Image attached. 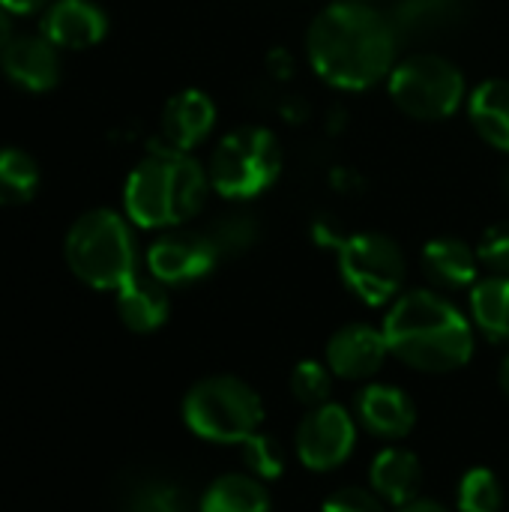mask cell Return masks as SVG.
<instances>
[{
    "label": "cell",
    "instance_id": "obj_11",
    "mask_svg": "<svg viewBox=\"0 0 509 512\" xmlns=\"http://www.w3.org/2000/svg\"><path fill=\"white\" fill-rule=\"evenodd\" d=\"M387 354L390 345L384 330H375L369 324H348L327 342V366L336 378L345 381H363L378 375Z\"/></svg>",
    "mask_w": 509,
    "mask_h": 512
},
{
    "label": "cell",
    "instance_id": "obj_27",
    "mask_svg": "<svg viewBox=\"0 0 509 512\" xmlns=\"http://www.w3.org/2000/svg\"><path fill=\"white\" fill-rule=\"evenodd\" d=\"M330 366L318 363V360H300L291 372V393L297 396L300 405L306 408H318L330 402V390H333V378H330Z\"/></svg>",
    "mask_w": 509,
    "mask_h": 512
},
{
    "label": "cell",
    "instance_id": "obj_35",
    "mask_svg": "<svg viewBox=\"0 0 509 512\" xmlns=\"http://www.w3.org/2000/svg\"><path fill=\"white\" fill-rule=\"evenodd\" d=\"M507 189H509V171H507Z\"/></svg>",
    "mask_w": 509,
    "mask_h": 512
},
{
    "label": "cell",
    "instance_id": "obj_8",
    "mask_svg": "<svg viewBox=\"0 0 509 512\" xmlns=\"http://www.w3.org/2000/svg\"><path fill=\"white\" fill-rule=\"evenodd\" d=\"M390 96L414 120H444L465 99V75L441 54H411L393 66Z\"/></svg>",
    "mask_w": 509,
    "mask_h": 512
},
{
    "label": "cell",
    "instance_id": "obj_2",
    "mask_svg": "<svg viewBox=\"0 0 509 512\" xmlns=\"http://www.w3.org/2000/svg\"><path fill=\"white\" fill-rule=\"evenodd\" d=\"M390 354L411 369L447 375L474 357V327L447 297L417 288L396 297L384 321Z\"/></svg>",
    "mask_w": 509,
    "mask_h": 512
},
{
    "label": "cell",
    "instance_id": "obj_20",
    "mask_svg": "<svg viewBox=\"0 0 509 512\" xmlns=\"http://www.w3.org/2000/svg\"><path fill=\"white\" fill-rule=\"evenodd\" d=\"M474 129L498 150L509 153V81L492 78L483 81L468 102Z\"/></svg>",
    "mask_w": 509,
    "mask_h": 512
},
{
    "label": "cell",
    "instance_id": "obj_30",
    "mask_svg": "<svg viewBox=\"0 0 509 512\" xmlns=\"http://www.w3.org/2000/svg\"><path fill=\"white\" fill-rule=\"evenodd\" d=\"M321 512H384V501L375 495V492H366V489H339L333 492Z\"/></svg>",
    "mask_w": 509,
    "mask_h": 512
},
{
    "label": "cell",
    "instance_id": "obj_25",
    "mask_svg": "<svg viewBox=\"0 0 509 512\" xmlns=\"http://www.w3.org/2000/svg\"><path fill=\"white\" fill-rule=\"evenodd\" d=\"M39 186L36 162L15 147L0 150V207H15L33 198Z\"/></svg>",
    "mask_w": 509,
    "mask_h": 512
},
{
    "label": "cell",
    "instance_id": "obj_29",
    "mask_svg": "<svg viewBox=\"0 0 509 512\" xmlns=\"http://www.w3.org/2000/svg\"><path fill=\"white\" fill-rule=\"evenodd\" d=\"M477 258L495 276H509V222L492 225L483 234L480 249H477Z\"/></svg>",
    "mask_w": 509,
    "mask_h": 512
},
{
    "label": "cell",
    "instance_id": "obj_3",
    "mask_svg": "<svg viewBox=\"0 0 509 512\" xmlns=\"http://www.w3.org/2000/svg\"><path fill=\"white\" fill-rule=\"evenodd\" d=\"M207 189L210 177L189 153L156 144L126 180V216L141 228H174L204 207Z\"/></svg>",
    "mask_w": 509,
    "mask_h": 512
},
{
    "label": "cell",
    "instance_id": "obj_33",
    "mask_svg": "<svg viewBox=\"0 0 509 512\" xmlns=\"http://www.w3.org/2000/svg\"><path fill=\"white\" fill-rule=\"evenodd\" d=\"M12 36H9V18H6V12H3V6H0V48L9 42Z\"/></svg>",
    "mask_w": 509,
    "mask_h": 512
},
{
    "label": "cell",
    "instance_id": "obj_26",
    "mask_svg": "<svg viewBox=\"0 0 509 512\" xmlns=\"http://www.w3.org/2000/svg\"><path fill=\"white\" fill-rule=\"evenodd\" d=\"M459 512H501L504 510V489L495 471L489 468H471L459 480Z\"/></svg>",
    "mask_w": 509,
    "mask_h": 512
},
{
    "label": "cell",
    "instance_id": "obj_10",
    "mask_svg": "<svg viewBox=\"0 0 509 512\" xmlns=\"http://www.w3.org/2000/svg\"><path fill=\"white\" fill-rule=\"evenodd\" d=\"M219 264V252L204 231H177L147 249V270L162 285H189Z\"/></svg>",
    "mask_w": 509,
    "mask_h": 512
},
{
    "label": "cell",
    "instance_id": "obj_32",
    "mask_svg": "<svg viewBox=\"0 0 509 512\" xmlns=\"http://www.w3.org/2000/svg\"><path fill=\"white\" fill-rule=\"evenodd\" d=\"M399 512H453V510H447V507H444V504H438V501H423V498H417V501H411V504L399 507Z\"/></svg>",
    "mask_w": 509,
    "mask_h": 512
},
{
    "label": "cell",
    "instance_id": "obj_31",
    "mask_svg": "<svg viewBox=\"0 0 509 512\" xmlns=\"http://www.w3.org/2000/svg\"><path fill=\"white\" fill-rule=\"evenodd\" d=\"M48 0H0V6L6 12H18V15H27V12H36L39 6H45Z\"/></svg>",
    "mask_w": 509,
    "mask_h": 512
},
{
    "label": "cell",
    "instance_id": "obj_14",
    "mask_svg": "<svg viewBox=\"0 0 509 512\" xmlns=\"http://www.w3.org/2000/svg\"><path fill=\"white\" fill-rule=\"evenodd\" d=\"M54 48L45 36H15L0 48V66L24 90H51L60 78Z\"/></svg>",
    "mask_w": 509,
    "mask_h": 512
},
{
    "label": "cell",
    "instance_id": "obj_21",
    "mask_svg": "<svg viewBox=\"0 0 509 512\" xmlns=\"http://www.w3.org/2000/svg\"><path fill=\"white\" fill-rule=\"evenodd\" d=\"M198 512H270V495L252 474H225L207 486Z\"/></svg>",
    "mask_w": 509,
    "mask_h": 512
},
{
    "label": "cell",
    "instance_id": "obj_4",
    "mask_svg": "<svg viewBox=\"0 0 509 512\" xmlns=\"http://www.w3.org/2000/svg\"><path fill=\"white\" fill-rule=\"evenodd\" d=\"M66 264L90 288L117 291L135 276V240L114 210L84 213L66 234Z\"/></svg>",
    "mask_w": 509,
    "mask_h": 512
},
{
    "label": "cell",
    "instance_id": "obj_7",
    "mask_svg": "<svg viewBox=\"0 0 509 512\" xmlns=\"http://www.w3.org/2000/svg\"><path fill=\"white\" fill-rule=\"evenodd\" d=\"M282 171V147L273 132L243 126L228 132L210 156V186L231 201H249L270 189Z\"/></svg>",
    "mask_w": 509,
    "mask_h": 512
},
{
    "label": "cell",
    "instance_id": "obj_23",
    "mask_svg": "<svg viewBox=\"0 0 509 512\" xmlns=\"http://www.w3.org/2000/svg\"><path fill=\"white\" fill-rule=\"evenodd\" d=\"M204 234L210 237V243L216 246L219 258H237L243 252H249L258 237H261V222L255 219V213L249 210H228L222 216H216Z\"/></svg>",
    "mask_w": 509,
    "mask_h": 512
},
{
    "label": "cell",
    "instance_id": "obj_19",
    "mask_svg": "<svg viewBox=\"0 0 509 512\" xmlns=\"http://www.w3.org/2000/svg\"><path fill=\"white\" fill-rule=\"evenodd\" d=\"M423 270L438 288L462 291V288L477 285L480 258L468 243H462L456 237H438V240L426 243V249H423Z\"/></svg>",
    "mask_w": 509,
    "mask_h": 512
},
{
    "label": "cell",
    "instance_id": "obj_5",
    "mask_svg": "<svg viewBox=\"0 0 509 512\" xmlns=\"http://www.w3.org/2000/svg\"><path fill=\"white\" fill-rule=\"evenodd\" d=\"M261 420V396L234 375L204 378L183 399V423L213 444H243L261 429Z\"/></svg>",
    "mask_w": 509,
    "mask_h": 512
},
{
    "label": "cell",
    "instance_id": "obj_12",
    "mask_svg": "<svg viewBox=\"0 0 509 512\" xmlns=\"http://www.w3.org/2000/svg\"><path fill=\"white\" fill-rule=\"evenodd\" d=\"M357 420L381 441H402L417 423V408L405 390L393 384H369L357 396Z\"/></svg>",
    "mask_w": 509,
    "mask_h": 512
},
{
    "label": "cell",
    "instance_id": "obj_15",
    "mask_svg": "<svg viewBox=\"0 0 509 512\" xmlns=\"http://www.w3.org/2000/svg\"><path fill=\"white\" fill-rule=\"evenodd\" d=\"M108 30L105 12L90 0H57L42 18V36L57 48H90Z\"/></svg>",
    "mask_w": 509,
    "mask_h": 512
},
{
    "label": "cell",
    "instance_id": "obj_1",
    "mask_svg": "<svg viewBox=\"0 0 509 512\" xmlns=\"http://www.w3.org/2000/svg\"><path fill=\"white\" fill-rule=\"evenodd\" d=\"M399 42L390 15L360 0L330 3L306 33L309 63L342 90H369L384 81L396 66Z\"/></svg>",
    "mask_w": 509,
    "mask_h": 512
},
{
    "label": "cell",
    "instance_id": "obj_13",
    "mask_svg": "<svg viewBox=\"0 0 509 512\" xmlns=\"http://www.w3.org/2000/svg\"><path fill=\"white\" fill-rule=\"evenodd\" d=\"M216 123V105L201 90H183L168 99L162 111V147L189 153L201 144Z\"/></svg>",
    "mask_w": 509,
    "mask_h": 512
},
{
    "label": "cell",
    "instance_id": "obj_24",
    "mask_svg": "<svg viewBox=\"0 0 509 512\" xmlns=\"http://www.w3.org/2000/svg\"><path fill=\"white\" fill-rule=\"evenodd\" d=\"M123 512H192L186 492L162 477H141L126 489Z\"/></svg>",
    "mask_w": 509,
    "mask_h": 512
},
{
    "label": "cell",
    "instance_id": "obj_34",
    "mask_svg": "<svg viewBox=\"0 0 509 512\" xmlns=\"http://www.w3.org/2000/svg\"><path fill=\"white\" fill-rule=\"evenodd\" d=\"M501 390L507 393L509 399V354L504 357V363H501Z\"/></svg>",
    "mask_w": 509,
    "mask_h": 512
},
{
    "label": "cell",
    "instance_id": "obj_17",
    "mask_svg": "<svg viewBox=\"0 0 509 512\" xmlns=\"http://www.w3.org/2000/svg\"><path fill=\"white\" fill-rule=\"evenodd\" d=\"M468 15V0H393L390 21L399 39H429L453 30Z\"/></svg>",
    "mask_w": 509,
    "mask_h": 512
},
{
    "label": "cell",
    "instance_id": "obj_9",
    "mask_svg": "<svg viewBox=\"0 0 509 512\" xmlns=\"http://www.w3.org/2000/svg\"><path fill=\"white\" fill-rule=\"evenodd\" d=\"M354 444H357V423L342 405H333V402L309 408L294 438L297 459L309 471H318V474L333 471L342 462H348V456L354 453Z\"/></svg>",
    "mask_w": 509,
    "mask_h": 512
},
{
    "label": "cell",
    "instance_id": "obj_18",
    "mask_svg": "<svg viewBox=\"0 0 509 512\" xmlns=\"http://www.w3.org/2000/svg\"><path fill=\"white\" fill-rule=\"evenodd\" d=\"M171 303L168 291L159 279L132 276L123 288H117V315L132 333H153L168 321Z\"/></svg>",
    "mask_w": 509,
    "mask_h": 512
},
{
    "label": "cell",
    "instance_id": "obj_6",
    "mask_svg": "<svg viewBox=\"0 0 509 512\" xmlns=\"http://www.w3.org/2000/svg\"><path fill=\"white\" fill-rule=\"evenodd\" d=\"M321 246H330L339 261V276L354 297L369 306H384L399 297L405 285V255L396 240L378 231L363 234H333L315 231Z\"/></svg>",
    "mask_w": 509,
    "mask_h": 512
},
{
    "label": "cell",
    "instance_id": "obj_16",
    "mask_svg": "<svg viewBox=\"0 0 509 512\" xmlns=\"http://www.w3.org/2000/svg\"><path fill=\"white\" fill-rule=\"evenodd\" d=\"M369 483L372 492L390 504V507H405L411 501L420 498L423 489V468L420 459L411 450L402 447H387L375 456L372 468H369Z\"/></svg>",
    "mask_w": 509,
    "mask_h": 512
},
{
    "label": "cell",
    "instance_id": "obj_28",
    "mask_svg": "<svg viewBox=\"0 0 509 512\" xmlns=\"http://www.w3.org/2000/svg\"><path fill=\"white\" fill-rule=\"evenodd\" d=\"M240 447H243V462L249 465L252 477H258V480H279L282 477V471H285V450L279 447L276 438L255 432Z\"/></svg>",
    "mask_w": 509,
    "mask_h": 512
},
{
    "label": "cell",
    "instance_id": "obj_22",
    "mask_svg": "<svg viewBox=\"0 0 509 512\" xmlns=\"http://www.w3.org/2000/svg\"><path fill=\"white\" fill-rule=\"evenodd\" d=\"M471 315L489 342L509 345V276H492L474 285Z\"/></svg>",
    "mask_w": 509,
    "mask_h": 512
}]
</instances>
